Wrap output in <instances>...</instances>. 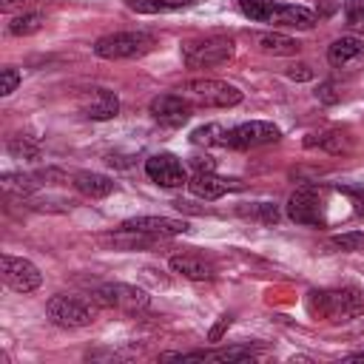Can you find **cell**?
Wrapping results in <instances>:
<instances>
[{
	"label": "cell",
	"mask_w": 364,
	"mask_h": 364,
	"mask_svg": "<svg viewBox=\"0 0 364 364\" xmlns=\"http://www.w3.org/2000/svg\"><path fill=\"white\" fill-rule=\"evenodd\" d=\"M9 154H11L14 159H28V162H37V159L43 156L40 142H34L31 136H23V134H17V136L9 139Z\"/></svg>",
	"instance_id": "cb8c5ba5"
},
{
	"label": "cell",
	"mask_w": 364,
	"mask_h": 364,
	"mask_svg": "<svg viewBox=\"0 0 364 364\" xmlns=\"http://www.w3.org/2000/svg\"><path fill=\"white\" fill-rule=\"evenodd\" d=\"M347 361H364V353H355V355H347Z\"/></svg>",
	"instance_id": "e575fe53"
},
{
	"label": "cell",
	"mask_w": 364,
	"mask_h": 364,
	"mask_svg": "<svg viewBox=\"0 0 364 364\" xmlns=\"http://www.w3.org/2000/svg\"><path fill=\"white\" fill-rule=\"evenodd\" d=\"M330 245L338 247V250H358V247H364V230H347V233H338V236L330 239Z\"/></svg>",
	"instance_id": "83f0119b"
},
{
	"label": "cell",
	"mask_w": 364,
	"mask_h": 364,
	"mask_svg": "<svg viewBox=\"0 0 364 364\" xmlns=\"http://www.w3.org/2000/svg\"><path fill=\"white\" fill-rule=\"evenodd\" d=\"M304 145H307V148H321V151H327V154H341V151L347 148L344 134H338V131L307 134V136H304Z\"/></svg>",
	"instance_id": "44dd1931"
},
{
	"label": "cell",
	"mask_w": 364,
	"mask_h": 364,
	"mask_svg": "<svg viewBox=\"0 0 364 364\" xmlns=\"http://www.w3.org/2000/svg\"><path fill=\"white\" fill-rule=\"evenodd\" d=\"M316 97H318L321 102H327V105H333V102H338V100H341V94L336 91V85H333V82H321V85H318V91H316Z\"/></svg>",
	"instance_id": "4dcf8cb0"
},
{
	"label": "cell",
	"mask_w": 364,
	"mask_h": 364,
	"mask_svg": "<svg viewBox=\"0 0 364 364\" xmlns=\"http://www.w3.org/2000/svg\"><path fill=\"white\" fill-rule=\"evenodd\" d=\"M225 139H228V128L219 125V122H208V125H202V128H196L191 134V142L193 145H205V148H213V145L225 148Z\"/></svg>",
	"instance_id": "603a6c76"
},
{
	"label": "cell",
	"mask_w": 364,
	"mask_h": 364,
	"mask_svg": "<svg viewBox=\"0 0 364 364\" xmlns=\"http://www.w3.org/2000/svg\"><path fill=\"white\" fill-rule=\"evenodd\" d=\"M46 313L57 327H68V330L88 327L97 318V307L94 304H88L85 299H77V296H63V293L51 296L46 301Z\"/></svg>",
	"instance_id": "8992f818"
},
{
	"label": "cell",
	"mask_w": 364,
	"mask_h": 364,
	"mask_svg": "<svg viewBox=\"0 0 364 364\" xmlns=\"http://www.w3.org/2000/svg\"><path fill=\"white\" fill-rule=\"evenodd\" d=\"M282 136L279 125L264 122V119H250L242 122L236 128H228V139L225 148H236V151H247V148H259V145H270Z\"/></svg>",
	"instance_id": "ba28073f"
},
{
	"label": "cell",
	"mask_w": 364,
	"mask_h": 364,
	"mask_svg": "<svg viewBox=\"0 0 364 364\" xmlns=\"http://www.w3.org/2000/svg\"><path fill=\"white\" fill-rule=\"evenodd\" d=\"M145 173L162 185V188H179V185H188V173H185V165L173 156V154H154L145 159Z\"/></svg>",
	"instance_id": "8fae6325"
},
{
	"label": "cell",
	"mask_w": 364,
	"mask_h": 364,
	"mask_svg": "<svg viewBox=\"0 0 364 364\" xmlns=\"http://www.w3.org/2000/svg\"><path fill=\"white\" fill-rule=\"evenodd\" d=\"M179 94L202 108H230L242 102V91L236 85L225 80H210V77H196V80L182 82Z\"/></svg>",
	"instance_id": "7a4b0ae2"
},
{
	"label": "cell",
	"mask_w": 364,
	"mask_h": 364,
	"mask_svg": "<svg viewBox=\"0 0 364 364\" xmlns=\"http://www.w3.org/2000/svg\"><path fill=\"white\" fill-rule=\"evenodd\" d=\"M71 185H74L82 196H88V199H102V196H108V193L114 191L111 176L97 173V171H77V173L71 176Z\"/></svg>",
	"instance_id": "e0dca14e"
},
{
	"label": "cell",
	"mask_w": 364,
	"mask_h": 364,
	"mask_svg": "<svg viewBox=\"0 0 364 364\" xmlns=\"http://www.w3.org/2000/svg\"><path fill=\"white\" fill-rule=\"evenodd\" d=\"M191 165H193V173H196V171H213V165H216V162H213L210 156H193V159H191Z\"/></svg>",
	"instance_id": "d6a6232c"
},
{
	"label": "cell",
	"mask_w": 364,
	"mask_h": 364,
	"mask_svg": "<svg viewBox=\"0 0 364 364\" xmlns=\"http://www.w3.org/2000/svg\"><path fill=\"white\" fill-rule=\"evenodd\" d=\"M156 46V37L148 31H117L94 43V54L102 60H134L148 54Z\"/></svg>",
	"instance_id": "277c9868"
},
{
	"label": "cell",
	"mask_w": 364,
	"mask_h": 364,
	"mask_svg": "<svg viewBox=\"0 0 364 364\" xmlns=\"http://www.w3.org/2000/svg\"><path fill=\"white\" fill-rule=\"evenodd\" d=\"M119 228L125 230H139V233H151V236H179V233H188L191 225L185 219H171V216H134V219H125Z\"/></svg>",
	"instance_id": "5bb4252c"
},
{
	"label": "cell",
	"mask_w": 364,
	"mask_h": 364,
	"mask_svg": "<svg viewBox=\"0 0 364 364\" xmlns=\"http://www.w3.org/2000/svg\"><path fill=\"white\" fill-rule=\"evenodd\" d=\"M361 31H364V26H361Z\"/></svg>",
	"instance_id": "d590c367"
},
{
	"label": "cell",
	"mask_w": 364,
	"mask_h": 364,
	"mask_svg": "<svg viewBox=\"0 0 364 364\" xmlns=\"http://www.w3.org/2000/svg\"><path fill=\"white\" fill-rule=\"evenodd\" d=\"M239 213H245V216H250V219H259V222H264V225L279 222V210H276L273 205H267V202H259V205H250V208H239Z\"/></svg>",
	"instance_id": "484cf974"
},
{
	"label": "cell",
	"mask_w": 364,
	"mask_h": 364,
	"mask_svg": "<svg viewBox=\"0 0 364 364\" xmlns=\"http://www.w3.org/2000/svg\"><path fill=\"white\" fill-rule=\"evenodd\" d=\"M324 188L321 185H301L290 193L287 199V216L296 225H310V228H324Z\"/></svg>",
	"instance_id": "5b68a950"
},
{
	"label": "cell",
	"mask_w": 364,
	"mask_h": 364,
	"mask_svg": "<svg viewBox=\"0 0 364 364\" xmlns=\"http://www.w3.org/2000/svg\"><path fill=\"white\" fill-rule=\"evenodd\" d=\"M256 46H259L262 54H273V57H293L301 48L299 40H293V37H287L282 31H262V34H256Z\"/></svg>",
	"instance_id": "ac0fdd59"
},
{
	"label": "cell",
	"mask_w": 364,
	"mask_h": 364,
	"mask_svg": "<svg viewBox=\"0 0 364 364\" xmlns=\"http://www.w3.org/2000/svg\"><path fill=\"white\" fill-rule=\"evenodd\" d=\"M171 270L185 276V279H193V282H205V279H213L216 276V264L199 253H176L168 259Z\"/></svg>",
	"instance_id": "2e32d148"
},
{
	"label": "cell",
	"mask_w": 364,
	"mask_h": 364,
	"mask_svg": "<svg viewBox=\"0 0 364 364\" xmlns=\"http://www.w3.org/2000/svg\"><path fill=\"white\" fill-rule=\"evenodd\" d=\"M310 310L327 321H347L364 313V296L355 287H336V290H313Z\"/></svg>",
	"instance_id": "6da1fadb"
},
{
	"label": "cell",
	"mask_w": 364,
	"mask_h": 364,
	"mask_svg": "<svg viewBox=\"0 0 364 364\" xmlns=\"http://www.w3.org/2000/svg\"><path fill=\"white\" fill-rule=\"evenodd\" d=\"M3 188L9 193H20V196H28L40 188L37 176L34 173H3Z\"/></svg>",
	"instance_id": "d4e9b609"
},
{
	"label": "cell",
	"mask_w": 364,
	"mask_h": 364,
	"mask_svg": "<svg viewBox=\"0 0 364 364\" xmlns=\"http://www.w3.org/2000/svg\"><path fill=\"white\" fill-rule=\"evenodd\" d=\"M188 188H191V193H193V196L213 202V199L225 196L228 191H236V188H239V182L225 179V176H216L213 171H196V173L188 179Z\"/></svg>",
	"instance_id": "9a60e30c"
},
{
	"label": "cell",
	"mask_w": 364,
	"mask_h": 364,
	"mask_svg": "<svg viewBox=\"0 0 364 364\" xmlns=\"http://www.w3.org/2000/svg\"><path fill=\"white\" fill-rule=\"evenodd\" d=\"M148 111H151V117L159 125H165V128H182L191 119V114H193V102L185 100L182 94H159V97L151 100Z\"/></svg>",
	"instance_id": "30bf717a"
},
{
	"label": "cell",
	"mask_w": 364,
	"mask_h": 364,
	"mask_svg": "<svg viewBox=\"0 0 364 364\" xmlns=\"http://www.w3.org/2000/svg\"><path fill=\"white\" fill-rule=\"evenodd\" d=\"M270 6H273V0H239L242 14H245V17H250V20H256V23H264V17H267Z\"/></svg>",
	"instance_id": "4316f807"
},
{
	"label": "cell",
	"mask_w": 364,
	"mask_h": 364,
	"mask_svg": "<svg viewBox=\"0 0 364 364\" xmlns=\"http://www.w3.org/2000/svg\"><path fill=\"white\" fill-rule=\"evenodd\" d=\"M287 77H290V80H313V71H310V65L296 63V65L287 68Z\"/></svg>",
	"instance_id": "1f68e13d"
},
{
	"label": "cell",
	"mask_w": 364,
	"mask_h": 364,
	"mask_svg": "<svg viewBox=\"0 0 364 364\" xmlns=\"http://www.w3.org/2000/svg\"><path fill=\"white\" fill-rule=\"evenodd\" d=\"M17 85H20V71H17V68H11V65H6V68L0 71V94H3V97H9Z\"/></svg>",
	"instance_id": "f546056e"
},
{
	"label": "cell",
	"mask_w": 364,
	"mask_h": 364,
	"mask_svg": "<svg viewBox=\"0 0 364 364\" xmlns=\"http://www.w3.org/2000/svg\"><path fill=\"white\" fill-rule=\"evenodd\" d=\"M361 54H364V40H361V37H353V34L333 40V46L327 48L330 65H347V63H353V60L361 57Z\"/></svg>",
	"instance_id": "d6986e66"
},
{
	"label": "cell",
	"mask_w": 364,
	"mask_h": 364,
	"mask_svg": "<svg viewBox=\"0 0 364 364\" xmlns=\"http://www.w3.org/2000/svg\"><path fill=\"white\" fill-rule=\"evenodd\" d=\"M80 114L88 119H97V122L114 119L119 114V100L108 88H85L80 94Z\"/></svg>",
	"instance_id": "7c38bea8"
},
{
	"label": "cell",
	"mask_w": 364,
	"mask_h": 364,
	"mask_svg": "<svg viewBox=\"0 0 364 364\" xmlns=\"http://www.w3.org/2000/svg\"><path fill=\"white\" fill-rule=\"evenodd\" d=\"M0 264H3V270H0L3 284L11 287L14 293H31V290H37L43 284V273L37 270V264L28 262V259H23V256L3 253Z\"/></svg>",
	"instance_id": "9c48e42d"
},
{
	"label": "cell",
	"mask_w": 364,
	"mask_h": 364,
	"mask_svg": "<svg viewBox=\"0 0 364 364\" xmlns=\"http://www.w3.org/2000/svg\"><path fill=\"white\" fill-rule=\"evenodd\" d=\"M228 324H230V316H225V318H222V321H219V324L210 330V341H219V336H222V330H225Z\"/></svg>",
	"instance_id": "836d02e7"
},
{
	"label": "cell",
	"mask_w": 364,
	"mask_h": 364,
	"mask_svg": "<svg viewBox=\"0 0 364 364\" xmlns=\"http://www.w3.org/2000/svg\"><path fill=\"white\" fill-rule=\"evenodd\" d=\"M196 0H128V9L136 14H165L176 9H188Z\"/></svg>",
	"instance_id": "ffe728a7"
},
{
	"label": "cell",
	"mask_w": 364,
	"mask_h": 364,
	"mask_svg": "<svg viewBox=\"0 0 364 364\" xmlns=\"http://www.w3.org/2000/svg\"><path fill=\"white\" fill-rule=\"evenodd\" d=\"M236 54V43L225 34H210L199 40H185L182 43V63L188 68H210L222 65Z\"/></svg>",
	"instance_id": "3957f363"
},
{
	"label": "cell",
	"mask_w": 364,
	"mask_h": 364,
	"mask_svg": "<svg viewBox=\"0 0 364 364\" xmlns=\"http://www.w3.org/2000/svg\"><path fill=\"white\" fill-rule=\"evenodd\" d=\"M43 23H46V17H43L40 11H23V14L11 17V23H9V34H14V37H28V34L40 31Z\"/></svg>",
	"instance_id": "7402d4cb"
},
{
	"label": "cell",
	"mask_w": 364,
	"mask_h": 364,
	"mask_svg": "<svg viewBox=\"0 0 364 364\" xmlns=\"http://www.w3.org/2000/svg\"><path fill=\"white\" fill-rule=\"evenodd\" d=\"M94 301L100 307H111V310H125V313H136V310H145L148 307V293L134 287V284H122V282H105V284H97L91 290Z\"/></svg>",
	"instance_id": "52a82bcc"
},
{
	"label": "cell",
	"mask_w": 364,
	"mask_h": 364,
	"mask_svg": "<svg viewBox=\"0 0 364 364\" xmlns=\"http://www.w3.org/2000/svg\"><path fill=\"white\" fill-rule=\"evenodd\" d=\"M344 17H347V26L350 28H361L364 26V0H347Z\"/></svg>",
	"instance_id": "f1b7e54d"
},
{
	"label": "cell",
	"mask_w": 364,
	"mask_h": 364,
	"mask_svg": "<svg viewBox=\"0 0 364 364\" xmlns=\"http://www.w3.org/2000/svg\"><path fill=\"white\" fill-rule=\"evenodd\" d=\"M264 23L276 26V28H313L316 26V11H310L307 6H293V3H273Z\"/></svg>",
	"instance_id": "4fadbf2b"
}]
</instances>
